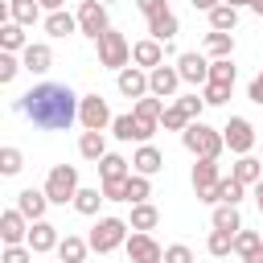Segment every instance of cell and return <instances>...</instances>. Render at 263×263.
Wrapping results in <instances>:
<instances>
[{
	"label": "cell",
	"mask_w": 263,
	"mask_h": 263,
	"mask_svg": "<svg viewBox=\"0 0 263 263\" xmlns=\"http://www.w3.org/2000/svg\"><path fill=\"white\" fill-rule=\"evenodd\" d=\"M29 226H33V222H29L16 205H12V210H4V214H0V238H4V247L25 242V238H29Z\"/></svg>",
	"instance_id": "cell-14"
},
{
	"label": "cell",
	"mask_w": 263,
	"mask_h": 263,
	"mask_svg": "<svg viewBox=\"0 0 263 263\" xmlns=\"http://www.w3.org/2000/svg\"><path fill=\"white\" fill-rule=\"evenodd\" d=\"M218 181H222L218 160H201L197 156V164H193V193H197V201L218 205Z\"/></svg>",
	"instance_id": "cell-7"
},
{
	"label": "cell",
	"mask_w": 263,
	"mask_h": 263,
	"mask_svg": "<svg viewBox=\"0 0 263 263\" xmlns=\"http://www.w3.org/2000/svg\"><path fill=\"white\" fill-rule=\"evenodd\" d=\"M99 177L103 181H119V177H132V160H123L119 152H107L99 160Z\"/></svg>",
	"instance_id": "cell-28"
},
{
	"label": "cell",
	"mask_w": 263,
	"mask_h": 263,
	"mask_svg": "<svg viewBox=\"0 0 263 263\" xmlns=\"http://www.w3.org/2000/svg\"><path fill=\"white\" fill-rule=\"evenodd\" d=\"M21 62H25V70H29V74H45V70L53 66V49H49L45 41H29V45H25V53H21Z\"/></svg>",
	"instance_id": "cell-18"
},
{
	"label": "cell",
	"mask_w": 263,
	"mask_h": 263,
	"mask_svg": "<svg viewBox=\"0 0 263 263\" xmlns=\"http://www.w3.org/2000/svg\"><path fill=\"white\" fill-rule=\"evenodd\" d=\"M132 115H140V119H156V123H160V115H164V99L144 95V99H136V103H132Z\"/></svg>",
	"instance_id": "cell-35"
},
{
	"label": "cell",
	"mask_w": 263,
	"mask_h": 263,
	"mask_svg": "<svg viewBox=\"0 0 263 263\" xmlns=\"http://www.w3.org/2000/svg\"><path fill=\"white\" fill-rule=\"evenodd\" d=\"M103 4H111V0H103Z\"/></svg>",
	"instance_id": "cell-56"
},
{
	"label": "cell",
	"mask_w": 263,
	"mask_h": 263,
	"mask_svg": "<svg viewBox=\"0 0 263 263\" xmlns=\"http://www.w3.org/2000/svg\"><path fill=\"white\" fill-rule=\"evenodd\" d=\"M247 99H251V103H259V107H263V70H259V74H255V78H251V86H247Z\"/></svg>",
	"instance_id": "cell-49"
},
{
	"label": "cell",
	"mask_w": 263,
	"mask_h": 263,
	"mask_svg": "<svg viewBox=\"0 0 263 263\" xmlns=\"http://www.w3.org/2000/svg\"><path fill=\"white\" fill-rule=\"evenodd\" d=\"M177 70H181V82H189V86H205V82H210V62H205V53H197V49L177 53Z\"/></svg>",
	"instance_id": "cell-11"
},
{
	"label": "cell",
	"mask_w": 263,
	"mask_h": 263,
	"mask_svg": "<svg viewBox=\"0 0 263 263\" xmlns=\"http://www.w3.org/2000/svg\"><path fill=\"white\" fill-rule=\"evenodd\" d=\"M103 201H107V197H103V189H78V193H74V210H78V214H86V218H95Z\"/></svg>",
	"instance_id": "cell-33"
},
{
	"label": "cell",
	"mask_w": 263,
	"mask_h": 263,
	"mask_svg": "<svg viewBox=\"0 0 263 263\" xmlns=\"http://www.w3.org/2000/svg\"><path fill=\"white\" fill-rule=\"evenodd\" d=\"M132 168H136V173H144V177H156V173L164 168V152H160L156 144H140V148H136V156H132Z\"/></svg>",
	"instance_id": "cell-19"
},
{
	"label": "cell",
	"mask_w": 263,
	"mask_h": 263,
	"mask_svg": "<svg viewBox=\"0 0 263 263\" xmlns=\"http://www.w3.org/2000/svg\"><path fill=\"white\" fill-rule=\"evenodd\" d=\"M25 25H16V21H4L0 25V49L4 53H25Z\"/></svg>",
	"instance_id": "cell-25"
},
{
	"label": "cell",
	"mask_w": 263,
	"mask_h": 263,
	"mask_svg": "<svg viewBox=\"0 0 263 263\" xmlns=\"http://www.w3.org/2000/svg\"><path fill=\"white\" fill-rule=\"evenodd\" d=\"M205 16H210V29H222V33H234V25H238V8L234 4H218Z\"/></svg>",
	"instance_id": "cell-31"
},
{
	"label": "cell",
	"mask_w": 263,
	"mask_h": 263,
	"mask_svg": "<svg viewBox=\"0 0 263 263\" xmlns=\"http://www.w3.org/2000/svg\"><path fill=\"white\" fill-rule=\"evenodd\" d=\"M205 53H210V58H230V53H234V33L210 29V33H205Z\"/></svg>",
	"instance_id": "cell-29"
},
{
	"label": "cell",
	"mask_w": 263,
	"mask_h": 263,
	"mask_svg": "<svg viewBox=\"0 0 263 263\" xmlns=\"http://www.w3.org/2000/svg\"><path fill=\"white\" fill-rule=\"evenodd\" d=\"M242 193H247V185H242L238 177H222V181H218V205H222V201H226V205H238Z\"/></svg>",
	"instance_id": "cell-36"
},
{
	"label": "cell",
	"mask_w": 263,
	"mask_h": 263,
	"mask_svg": "<svg viewBox=\"0 0 263 263\" xmlns=\"http://www.w3.org/2000/svg\"><path fill=\"white\" fill-rule=\"evenodd\" d=\"M234 78H238V66H234L230 58H214V62H210V82H226V86H234Z\"/></svg>",
	"instance_id": "cell-37"
},
{
	"label": "cell",
	"mask_w": 263,
	"mask_h": 263,
	"mask_svg": "<svg viewBox=\"0 0 263 263\" xmlns=\"http://www.w3.org/2000/svg\"><path fill=\"white\" fill-rule=\"evenodd\" d=\"M181 144H185V152H193V156H201V160H218L222 148H226L222 127H210V123H201V119H193V123L181 132Z\"/></svg>",
	"instance_id": "cell-2"
},
{
	"label": "cell",
	"mask_w": 263,
	"mask_h": 263,
	"mask_svg": "<svg viewBox=\"0 0 263 263\" xmlns=\"http://www.w3.org/2000/svg\"><path fill=\"white\" fill-rule=\"evenodd\" d=\"M115 86H119L123 99H144V95H152V90H148V70H144V66H123L119 78H115Z\"/></svg>",
	"instance_id": "cell-12"
},
{
	"label": "cell",
	"mask_w": 263,
	"mask_h": 263,
	"mask_svg": "<svg viewBox=\"0 0 263 263\" xmlns=\"http://www.w3.org/2000/svg\"><path fill=\"white\" fill-rule=\"evenodd\" d=\"M230 177H238L242 185H259L263 181V156H238L230 164Z\"/></svg>",
	"instance_id": "cell-20"
},
{
	"label": "cell",
	"mask_w": 263,
	"mask_h": 263,
	"mask_svg": "<svg viewBox=\"0 0 263 263\" xmlns=\"http://www.w3.org/2000/svg\"><path fill=\"white\" fill-rule=\"evenodd\" d=\"M177 86H181V70L177 66H156V70H148V90L156 95V99H173L177 95Z\"/></svg>",
	"instance_id": "cell-13"
},
{
	"label": "cell",
	"mask_w": 263,
	"mask_h": 263,
	"mask_svg": "<svg viewBox=\"0 0 263 263\" xmlns=\"http://www.w3.org/2000/svg\"><path fill=\"white\" fill-rule=\"evenodd\" d=\"M8 12L16 25H37L41 21V0H8Z\"/></svg>",
	"instance_id": "cell-30"
},
{
	"label": "cell",
	"mask_w": 263,
	"mask_h": 263,
	"mask_svg": "<svg viewBox=\"0 0 263 263\" xmlns=\"http://www.w3.org/2000/svg\"><path fill=\"white\" fill-rule=\"evenodd\" d=\"M62 4H66V0H41V8H45V12H58Z\"/></svg>",
	"instance_id": "cell-52"
},
{
	"label": "cell",
	"mask_w": 263,
	"mask_h": 263,
	"mask_svg": "<svg viewBox=\"0 0 263 263\" xmlns=\"http://www.w3.org/2000/svg\"><path fill=\"white\" fill-rule=\"evenodd\" d=\"M78 152H82V160H103L107 156V140H103V132H82L78 136Z\"/></svg>",
	"instance_id": "cell-27"
},
{
	"label": "cell",
	"mask_w": 263,
	"mask_h": 263,
	"mask_svg": "<svg viewBox=\"0 0 263 263\" xmlns=\"http://www.w3.org/2000/svg\"><path fill=\"white\" fill-rule=\"evenodd\" d=\"M111 136L123 140V144H127V140L140 144V119H136V115H115V119H111Z\"/></svg>",
	"instance_id": "cell-32"
},
{
	"label": "cell",
	"mask_w": 263,
	"mask_h": 263,
	"mask_svg": "<svg viewBox=\"0 0 263 263\" xmlns=\"http://www.w3.org/2000/svg\"><path fill=\"white\" fill-rule=\"evenodd\" d=\"M177 29H181V21H177V12H173V8L148 21V37H156V41H173V37H177Z\"/></svg>",
	"instance_id": "cell-24"
},
{
	"label": "cell",
	"mask_w": 263,
	"mask_h": 263,
	"mask_svg": "<svg viewBox=\"0 0 263 263\" xmlns=\"http://www.w3.org/2000/svg\"><path fill=\"white\" fill-rule=\"evenodd\" d=\"M136 8L152 21V16H160V12H168V0H136Z\"/></svg>",
	"instance_id": "cell-48"
},
{
	"label": "cell",
	"mask_w": 263,
	"mask_h": 263,
	"mask_svg": "<svg viewBox=\"0 0 263 263\" xmlns=\"http://www.w3.org/2000/svg\"><path fill=\"white\" fill-rule=\"evenodd\" d=\"M123 251H127L132 263H164V247H160L148 230H132L127 242H123Z\"/></svg>",
	"instance_id": "cell-9"
},
{
	"label": "cell",
	"mask_w": 263,
	"mask_h": 263,
	"mask_svg": "<svg viewBox=\"0 0 263 263\" xmlns=\"http://www.w3.org/2000/svg\"><path fill=\"white\" fill-rule=\"evenodd\" d=\"M21 168H25V152H21V148H12V144H8V148H0V173H4V177H16Z\"/></svg>",
	"instance_id": "cell-39"
},
{
	"label": "cell",
	"mask_w": 263,
	"mask_h": 263,
	"mask_svg": "<svg viewBox=\"0 0 263 263\" xmlns=\"http://www.w3.org/2000/svg\"><path fill=\"white\" fill-rule=\"evenodd\" d=\"M251 12H259V16H263V0H251Z\"/></svg>",
	"instance_id": "cell-54"
},
{
	"label": "cell",
	"mask_w": 263,
	"mask_h": 263,
	"mask_svg": "<svg viewBox=\"0 0 263 263\" xmlns=\"http://www.w3.org/2000/svg\"><path fill=\"white\" fill-rule=\"evenodd\" d=\"M0 263H33V247L29 242H16V247H4Z\"/></svg>",
	"instance_id": "cell-44"
},
{
	"label": "cell",
	"mask_w": 263,
	"mask_h": 263,
	"mask_svg": "<svg viewBox=\"0 0 263 263\" xmlns=\"http://www.w3.org/2000/svg\"><path fill=\"white\" fill-rule=\"evenodd\" d=\"M210 226H214V230H234V234H238V230H242V214H238V205H226V201L214 205Z\"/></svg>",
	"instance_id": "cell-26"
},
{
	"label": "cell",
	"mask_w": 263,
	"mask_h": 263,
	"mask_svg": "<svg viewBox=\"0 0 263 263\" xmlns=\"http://www.w3.org/2000/svg\"><path fill=\"white\" fill-rule=\"evenodd\" d=\"M99 189H103L107 201H127V177H119V181H103Z\"/></svg>",
	"instance_id": "cell-45"
},
{
	"label": "cell",
	"mask_w": 263,
	"mask_h": 263,
	"mask_svg": "<svg viewBox=\"0 0 263 263\" xmlns=\"http://www.w3.org/2000/svg\"><path fill=\"white\" fill-rule=\"evenodd\" d=\"M111 107H107V99L103 95H82V103H78V123L86 127V132H103V127H111Z\"/></svg>",
	"instance_id": "cell-8"
},
{
	"label": "cell",
	"mask_w": 263,
	"mask_h": 263,
	"mask_svg": "<svg viewBox=\"0 0 263 263\" xmlns=\"http://www.w3.org/2000/svg\"><path fill=\"white\" fill-rule=\"evenodd\" d=\"M230 90H234V86H226V82H205V86H201V99H205V107H222V103L230 99Z\"/></svg>",
	"instance_id": "cell-41"
},
{
	"label": "cell",
	"mask_w": 263,
	"mask_h": 263,
	"mask_svg": "<svg viewBox=\"0 0 263 263\" xmlns=\"http://www.w3.org/2000/svg\"><path fill=\"white\" fill-rule=\"evenodd\" d=\"M78 189H82V185H78V168H74V164H53V168H49V177H45V193H49L53 205L74 201Z\"/></svg>",
	"instance_id": "cell-4"
},
{
	"label": "cell",
	"mask_w": 263,
	"mask_h": 263,
	"mask_svg": "<svg viewBox=\"0 0 263 263\" xmlns=\"http://www.w3.org/2000/svg\"><path fill=\"white\" fill-rule=\"evenodd\" d=\"M251 189H255V201H259V214H263V181H259V185H251Z\"/></svg>",
	"instance_id": "cell-53"
},
{
	"label": "cell",
	"mask_w": 263,
	"mask_h": 263,
	"mask_svg": "<svg viewBox=\"0 0 263 263\" xmlns=\"http://www.w3.org/2000/svg\"><path fill=\"white\" fill-rule=\"evenodd\" d=\"M127 222H132V230H148V234H152V230L160 226V210H156L152 201H136Z\"/></svg>",
	"instance_id": "cell-21"
},
{
	"label": "cell",
	"mask_w": 263,
	"mask_h": 263,
	"mask_svg": "<svg viewBox=\"0 0 263 263\" xmlns=\"http://www.w3.org/2000/svg\"><path fill=\"white\" fill-rule=\"evenodd\" d=\"M222 0H193V8H201V12H210V8H218Z\"/></svg>",
	"instance_id": "cell-51"
},
{
	"label": "cell",
	"mask_w": 263,
	"mask_h": 263,
	"mask_svg": "<svg viewBox=\"0 0 263 263\" xmlns=\"http://www.w3.org/2000/svg\"><path fill=\"white\" fill-rule=\"evenodd\" d=\"M45 33H49V37H70V33H78V16H70L66 8L45 12Z\"/></svg>",
	"instance_id": "cell-23"
},
{
	"label": "cell",
	"mask_w": 263,
	"mask_h": 263,
	"mask_svg": "<svg viewBox=\"0 0 263 263\" xmlns=\"http://www.w3.org/2000/svg\"><path fill=\"white\" fill-rule=\"evenodd\" d=\"M21 70H25V62H21L16 53H0V86H8Z\"/></svg>",
	"instance_id": "cell-42"
},
{
	"label": "cell",
	"mask_w": 263,
	"mask_h": 263,
	"mask_svg": "<svg viewBox=\"0 0 263 263\" xmlns=\"http://www.w3.org/2000/svg\"><path fill=\"white\" fill-rule=\"evenodd\" d=\"M49 205H53V201H49L45 189H21V193H16V210H21L29 222H41Z\"/></svg>",
	"instance_id": "cell-15"
},
{
	"label": "cell",
	"mask_w": 263,
	"mask_h": 263,
	"mask_svg": "<svg viewBox=\"0 0 263 263\" xmlns=\"http://www.w3.org/2000/svg\"><path fill=\"white\" fill-rule=\"evenodd\" d=\"M164 263H193V251L185 242H173V247H164Z\"/></svg>",
	"instance_id": "cell-46"
},
{
	"label": "cell",
	"mask_w": 263,
	"mask_h": 263,
	"mask_svg": "<svg viewBox=\"0 0 263 263\" xmlns=\"http://www.w3.org/2000/svg\"><path fill=\"white\" fill-rule=\"evenodd\" d=\"M86 251H90V238H78V234H66L58 242V259L62 263H86Z\"/></svg>",
	"instance_id": "cell-22"
},
{
	"label": "cell",
	"mask_w": 263,
	"mask_h": 263,
	"mask_svg": "<svg viewBox=\"0 0 263 263\" xmlns=\"http://www.w3.org/2000/svg\"><path fill=\"white\" fill-rule=\"evenodd\" d=\"M259 242H263V238H259L255 230H238V234H234V255H238V259H247Z\"/></svg>",
	"instance_id": "cell-43"
},
{
	"label": "cell",
	"mask_w": 263,
	"mask_h": 263,
	"mask_svg": "<svg viewBox=\"0 0 263 263\" xmlns=\"http://www.w3.org/2000/svg\"><path fill=\"white\" fill-rule=\"evenodd\" d=\"M95 45H99V66H107V70H123L132 62V45H127V37L119 29H107Z\"/></svg>",
	"instance_id": "cell-5"
},
{
	"label": "cell",
	"mask_w": 263,
	"mask_h": 263,
	"mask_svg": "<svg viewBox=\"0 0 263 263\" xmlns=\"http://www.w3.org/2000/svg\"><path fill=\"white\" fill-rule=\"evenodd\" d=\"M132 62H136V66H144V70H156V66L164 62V41H156V37L136 41V45H132Z\"/></svg>",
	"instance_id": "cell-17"
},
{
	"label": "cell",
	"mask_w": 263,
	"mask_h": 263,
	"mask_svg": "<svg viewBox=\"0 0 263 263\" xmlns=\"http://www.w3.org/2000/svg\"><path fill=\"white\" fill-rule=\"evenodd\" d=\"M222 140H226V148H230L234 156H251V148H255V127H251V119L230 115V123L222 127Z\"/></svg>",
	"instance_id": "cell-10"
},
{
	"label": "cell",
	"mask_w": 263,
	"mask_h": 263,
	"mask_svg": "<svg viewBox=\"0 0 263 263\" xmlns=\"http://www.w3.org/2000/svg\"><path fill=\"white\" fill-rule=\"evenodd\" d=\"M205 251H210L214 259H226V255L234 251V230H210V238H205Z\"/></svg>",
	"instance_id": "cell-34"
},
{
	"label": "cell",
	"mask_w": 263,
	"mask_h": 263,
	"mask_svg": "<svg viewBox=\"0 0 263 263\" xmlns=\"http://www.w3.org/2000/svg\"><path fill=\"white\" fill-rule=\"evenodd\" d=\"M148 197H152V181L144 173H132L127 177V201L136 205V201H148Z\"/></svg>",
	"instance_id": "cell-40"
},
{
	"label": "cell",
	"mask_w": 263,
	"mask_h": 263,
	"mask_svg": "<svg viewBox=\"0 0 263 263\" xmlns=\"http://www.w3.org/2000/svg\"><path fill=\"white\" fill-rule=\"evenodd\" d=\"M177 103L185 107V115H189V119H201V107H205V99H201V95H181Z\"/></svg>",
	"instance_id": "cell-47"
},
{
	"label": "cell",
	"mask_w": 263,
	"mask_h": 263,
	"mask_svg": "<svg viewBox=\"0 0 263 263\" xmlns=\"http://www.w3.org/2000/svg\"><path fill=\"white\" fill-rule=\"evenodd\" d=\"M78 103L82 95H74L66 82H37L12 103V111H21L41 132H66L70 123H78Z\"/></svg>",
	"instance_id": "cell-1"
},
{
	"label": "cell",
	"mask_w": 263,
	"mask_h": 263,
	"mask_svg": "<svg viewBox=\"0 0 263 263\" xmlns=\"http://www.w3.org/2000/svg\"><path fill=\"white\" fill-rule=\"evenodd\" d=\"M160 123H164V132H185L193 119L185 115V107H181V103H168V107H164V115H160Z\"/></svg>",
	"instance_id": "cell-38"
},
{
	"label": "cell",
	"mask_w": 263,
	"mask_h": 263,
	"mask_svg": "<svg viewBox=\"0 0 263 263\" xmlns=\"http://www.w3.org/2000/svg\"><path fill=\"white\" fill-rule=\"evenodd\" d=\"M127 230H132V222H123V218H99L90 226V251H99V255L119 251L127 242Z\"/></svg>",
	"instance_id": "cell-3"
},
{
	"label": "cell",
	"mask_w": 263,
	"mask_h": 263,
	"mask_svg": "<svg viewBox=\"0 0 263 263\" xmlns=\"http://www.w3.org/2000/svg\"><path fill=\"white\" fill-rule=\"evenodd\" d=\"M74 16H78V33H86L90 41H99V37L111 29V21H107V4H103V0H82Z\"/></svg>",
	"instance_id": "cell-6"
},
{
	"label": "cell",
	"mask_w": 263,
	"mask_h": 263,
	"mask_svg": "<svg viewBox=\"0 0 263 263\" xmlns=\"http://www.w3.org/2000/svg\"><path fill=\"white\" fill-rule=\"evenodd\" d=\"M222 4H234V8H242V4H247V8H251V0H222Z\"/></svg>",
	"instance_id": "cell-55"
},
{
	"label": "cell",
	"mask_w": 263,
	"mask_h": 263,
	"mask_svg": "<svg viewBox=\"0 0 263 263\" xmlns=\"http://www.w3.org/2000/svg\"><path fill=\"white\" fill-rule=\"evenodd\" d=\"M242 263H263V242H259V247H255V251H251V255H247Z\"/></svg>",
	"instance_id": "cell-50"
},
{
	"label": "cell",
	"mask_w": 263,
	"mask_h": 263,
	"mask_svg": "<svg viewBox=\"0 0 263 263\" xmlns=\"http://www.w3.org/2000/svg\"><path fill=\"white\" fill-rule=\"evenodd\" d=\"M25 242L33 247V255H45V251H58V242H62V238H58V226L41 218V222H33V226H29V238H25Z\"/></svg>",
	"instance_id": "cell-16"
}]
</instances>
